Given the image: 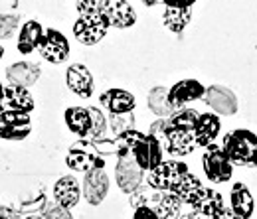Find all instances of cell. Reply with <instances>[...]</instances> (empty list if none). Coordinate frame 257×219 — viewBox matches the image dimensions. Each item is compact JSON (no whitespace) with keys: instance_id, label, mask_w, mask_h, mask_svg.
<instances>
[{"instance_id":"cell-1","label":"cell","mask_w":257,"mask_h":219,"mask_svg":"<svg viewBox=\"0 0 257 219\" xmlns=\"http://www.w3.org/2000/svg\"><path fill=\"white\" fill-rule=\"evenodd\" d=\"M225 154L233 166H257V134L247 128H235L224 136Z\"/></svg>"},{"instance_id":"cell-2","label":"cell","mask_w":257,"mask_h":219,"mask_svg":"<svg viewBox=\"0 0 257 219\" xmlns=\"http://www.w3.org/2000/svg\"><path fill=\"white\" fill-rule=\"evenodd\" d=\"M65 164L75 170V172H91V170H97V168H105V160L99 154V148L95 146L93 140H87V138H81L77 140L67 156H65Z\"/></svg>"},{"instance_id":"cell-3","label":"cell","mask_w":257,"mask_h":219,"mask_svg":"<svg viewBox=\"0 0 257 219\" xmlns=\"http://www.w3.org/2000/svg\"><path fill=\"white\" fill-rule=\"evenodd\" d=\"M188 174V166L180 160H162L157 168L147 174V184L161 191H172L174 186Z\"/></svg>"},{"instance_id":"cell-4","label":"cell","mask_w":257,"mask_h":219,"mask_svg":"<svg viewBox=\"0 0 257 219\" xmlns=\"http://www.w3.org/2000/svg\"><path fill=\"white\" fill-rule=\"evenodd\" d=\"M202 168H204L206 178L214 184L227 182L231 178V172H233V164L229 162L224 146H218L214 142L210 146H206V152L202 156Z\"/></svg>"},{"instance_id":"cell-5","label":"cell","mask_w":257,"mask_h":219,"mask_svg":"<svg viewBox=\"0 0 257 219\" xmlns=\"http://www.w3.org/2000/svg\"><path fill=\"white\" fill-rule=\"evenodd\" d=\"M115 178H117V186L131 195L133 191L141 188L143 178H145V170L139 166V162L135 160L133 154H125V156H119V160H117Z\"/></svg>"},{"instance_id":"cell-6","label":"cell","mask_w":257,"mask_h":219,"mask_svg":"<svg viewBox=\"0 0 257 219\" xmlns=\"http://www.w3.org/2000/svg\"><path fill=\"white\" fill-rule=\"evenodd\" d=\"M107 30H109V24L101 14L81 16L73 24V36L83 46H95L97 42H101L105 38Z\"/></svg>"},{"instance_id":"cell-7","label":"cell","mask_w":257,"mask_h":219,"mask_svg":"<svg viewBox=\"0 0 257 219\" xmlns=\"http://www.w3.org/2000/svg\"><path fill=\"white\" fill-rule=\"evenodd\" d=\"M32 130V121L28 113L2 111L0 113V138L4 140H24Z\"/></svg>"},{"instance_id":"cell-8","label":"cell","mask_w":257,"mask_h":219,"mask_svg":"<svg viewBox=\"0 0 257 219\" xmlns=\"http://www.w3.org/2000/svg\"><path fill=\"white\" fill-rule=\"evenodd\" d=\"M38 52L46 62L62 63L69 56V42H67V38L62 32L50 28V30L44 32V38H42V42L38 46Z\"/></svg>"},{"instance_id":"cell-9","label":"cell","mask_w":257,"mask_h":219,"mask_svg":"<svg viewBox=\"0 0 257 219\" xmlns=\"http://www.w3.org/2000/svg\"><path fill=\"white\" fill-rule=\"evenodd\" d=\"M131 154L135 156V160L139 162V166H141L145 172H151L153 168H157L162 160H164V158H162L164 148H162V144L155 136L143 134L141 140L135 144V148H133Z\"/></svg>"},{"instance_id":"cell-10","label":"cell","mask_w":257,"mask_h":219,"mask_svg":"<svg viewBox=\"0 0 257 219\" xmlns=\"http://www.w3.org/2000/svg\"><path fill=\"white\" fill-rule=\"evenodd\" d=\"M164 148V152H168L170 156H186L190 154L194 148L198 146L196 144V138H194V132L190 130H180V128H174L168 123V128L164 132L161 140H159Z\"/></svg>"},{"instance_id":"cell-11","label":"cell","mask_w":257,"mask_h":219,"mask_svg":"<svg viewBox=\"0 0 257 219\" xmlns=\"http://www.w3.org/2000/svg\"><path fill=\"white\" fill-rule=\"evenodd\" d=\"M101 16L107 20L109 28H119V30L131 28L137 22V14L127 0H105Z\"/></svg>"},{"instance_id":"cell-12","label":"cell","mask_w":257,"mask_h":219,"mask_svg":"<svg viewBox=\"0 0 257 219\" xmlns=\"http://www.w3.org/2000/svg\"><path fill=\"white\" fill-rule=\"evenodd\" d=\"M206 105L216 113V115H235L237 113V97L231 89H227L224 85H210L206 87L204 93Z\"/></svg>"},{"instance_id":"cell-13","label":"cell","mask_w":257,"mask_h":219,"mask_svg":"<svg viewBox=\"0 0 257 219\" xmlns=\"http://www.w3.org/2000/svg\"><path fill=\"white\" fill-rule=\"evenodd\" d=\"M65 83L67 87L81 99H89L93 95V75L83 63H73L65 71Z\"/></svg>"},{"instance_id":"cell-14","label":"cell","mask_w":257,"mask_h":219,"mask_svg":"<svg viewBox=\"0 0 257 219\" xmlns=\"http://www.w3.org/2000/svg\"><path fill=\"white\" fill-rule=\"evenodd\" d=\"M81 189H83V195H85L89 205H99L109 191V176L105 174L103 168L91 170L85 174Z\"/></svg>"},{"instance_id":"cell-15","label":"cell","mask_w":257,"mask_h":219,"mask_svg":"<svg viewBox=\"0 0 257 219\" xmlns=\"http://www.w3.org/2000/svg\"><path fill=\"white\" fill-rule=\"evenodd\" d=\"M204 93H206V87L200 81H196V79H182V81L174 83L168 89V99H170L174 109H180V107H184L190 101L204 99Z\"/></svg>"},{"instance_id":"cell-16","label":"cell","mask_w":257,"mask_h":219,"mask_svg":"<svg viewBox=\"0 0 257 219\" xmlns=\"http://www.w3.org/2000/svg\"><path fill=\"white\" fill-rule=\"evenodd\" d=\"M42 75V69L38 63L32 62H18L12 63L8 69H6V79L10 85H20V87H32L34 83L40 79Z\"/></svg>"},{"instance_id":"cell-17","label":"cell","mask_w":257,"mask_h":219,"mask_svg":"<svg viewBox=\"0 0 257 219\" xmlns=\"http://www.w3.org/2000/svg\"><path fill=\"white\" fill-rule=\"evenodd\" d=\"M99 103L111 115H127V113H133V109L137 105L135 97L128 93V91H125V89H109V91L101 93Z\"/></svg>"},{"instance_id":"cell-18","label":"cell","mask_w":257,"mask_h":219,"mask_svg":"<svg viewBox=\"0 0 257 219\" xmlns=\"http://www.w3.org/2000/svg\"><path fill=\"white\" fill-rule=\"evenodd\" d=\"M81 186L73 176H64L56 182L54 186V199L58 205H62L65 209H71L77 205L79 197H81Z\"/></svg>"},{"instance_id":"cell-19","label":"cell","mask_w":257,"mask_h":219,"mask_svg":"<svg viewBox=\"0 0 257 219\" xmlns=\"http://www.w3.org/2000/svg\"><path fill=\"white\" fill-rule=\"evenodd\" d=\"M229 203H231V211L235 215H239L241 219H249L253 215V209H255V201H253V195L249 188L241 182H235L231 186L229 191Z\"/></svg>"},{"instance_id":"cell-20","label":"cell","mask_w":257,"mask_h":219,"mask_svg":"<svg viewBox=\"0 0 257 219\" xmlns=\"http://www.w3.org/2000/svg\"><path fill=\"white\" fill-rule=\"evenodd\" d=\"M220 117L216 113H202L198 117V123H196V128H194V138H196V144L198 146H210L218 132H220Z\"/></svg>"},{"instance_id":"cell-21","label":"cell","mask_w":257,"mask_h":219,"mask_svg":"<svg viewBox=\"0 0 257 219\" xmlns=\"http://www.w3.org/2000/svg\"><path fill=\"white\" fill-rule=\"evenodd\" d=\"M4 105L10 111H18V113H28L34 111V97L26 87L20 85H8L4 87Z\"/></svg>"},{"instance_id":"cell-22","label":"cell","mask_w":257,"mask_h":219,"mask_svg":"<svg viewBox=\"0 0 257 219\" xmlns=\"http://www.w3.org/2000/svg\"><path fill=\"white\" fill-rule=\"evenodd\" d=\"M224 197H222V193L220 191H216V189L212 188H206L198 193V197L194 199L192 203V209L196 211H200V213H204V215H208V217H214V215H218L222 209H224Z\"/></svg>"},{"instance_id":"cell-23","label":"cell","mask_w":257,"mask_h":219,"mask_svg":"<svg viewBox=\"0 0 257 219\" xmlns=\"http://www.w3.org/2000/svg\"><path fill=\"white\" fill-rule=\"evenodd\" d=\"M65 125L73 134H77L81 138H89V134H91L89 109H85V107H69L65 111Z\"/></svg>"},{"instance_id":"cell-24","label":"cell","mask_w":257,"mask_h":219,"mask_svg":"<svg viewBox=\"0 0 257 219\" xmlns=\"http://www.w3.org/2000/svg\"><path fill=\"white\" fill-rule=\"evenodd\" d=\"M42 38H44V28L40 26V22H36V20L26 22L18 34V52L20 54H32L40 46Z\"/></svg>"},{"instance_id":"cell-25","label":"cell","mask_w":257,"mask_h":219,"mask_svg":"<svg viewBox=\"0 0 257 219\" xmlns=\"http://www.w3.org/2000/svg\"><path fill=\"white\" fill-rule=\"evenodd\" d=\"M149 109L159 117V119H168L176 109L172 107L170 99H168V89L166 87H153L151 93L147 97Z\"/></svg>"},{"instance_id":"cell-26","label":"cell","mask_w":257,"mask_h":219,"mask_svg":"<svg viewBox=\"0 0 257 219\" xmlns=\"http://www.w3.org/2000/svg\"><path fill=\"white\" fill-rule=\"evenodd\" d=\"M192 20V10L190 8H172V6H166L164 14H162V22L164 26L174 34H180L184 30Z\"/></svg>"},{"instance_id":"cell-27","label":"cell","mask_w":257,"mask_h":219,"mask_svg":"<svg viewBox=\"0 0 257 219\" xmlns=\"http://www.w3.org/2000/svg\"><path fill=\"white\" fill-rule=\"evenodd\" d=\"M204 189V184L194 176V174H184L182 176V180L174 186V189H172V193H176L186 205H192L194 199L198 197V193Z\"/></svg>"},{"instance_id":"cell-28","label":"cell","mask_w":257,"mask_h":219,"mask_svg":"<svg viewBox=\"0 0 257 219\" xmlns=\"http://www.w3.org/2000/svg\"><path fill=\"white\" fill-rule=\"evenodd\" d=\"M182 205H184V201L176 195V193H172V191H164L162 193V199L161 203L157 205V213H159V217L161 219H178V215L182 213Z\"/></svg>"},{"instance_id":"cell-29","label":"cell","mask_w":257,"mask_h":219,"mask_svg":"<svg viewBox=\"0 0 257 219\" xmlns=\"http://www.w3.org/2000/svg\"><path fill=\"white\" fill-rule=\"evenodd\" d=\"M198 111L196 109H188V107H180L176 109L170 117H168V123L174 128H180V130H190L194 132L196 128V123H198Z\"/></svg>"},{"instance_id":"cell-30","label":"cell","mask_w":257,"mask_h":219,"mask_svg":"<svg viewBox=\"0 0 257 219\" xmlns=\"http://www.w3.org/2000/svg\"><path fill=\"white\" fill-rule=\"evenodd\" d=\"M87 109H89V115H91V134H89V140H99L105 134L109 121L105 119L103 111H99L97 107H87Z\"/></svg>"},{"instance_id":"cell-31","label":"cell","mask_w":257,"mask_h":219,"mask_svg":"<svg viewBox=\"0 0 257 219\" xmlns=\"http://www.w3.org/2000/svg\"><path fill=\"white\" fill-rule=\"evenodd\" d=\"M18 30V16L16 14H0V40H8Z\"/></svg>"},{"instance_id":"cell-32","label":"cell","mask_w":257,"mask_h":219,"mask_svg":"<svg viewBox=\"0 0 257 219\" xmlns=\"http://www.w3.org/2000/svg\"><path fill=\"white\" fill-rule=\"evenodd\" d=\"M111 130H113V134L115 136H119L121 132H125L128 130L131 126H133V115L127 113V115H111Z\"/></svg>"},{"instance_id":"cell-33","label":"cell","mask_w":257,"mask_h":219,"mask_svg":"<svg viewBox=\"0 0 257 219\" xmlns=\"http://www.w3.org/2000/svg\"><path fill=\"white\" fill-rule=\"evenodd\" d=\"M105 0H77V12L81 16H93L101 14Z\"/></svg>"},{"instance_id":"cell-34","label":"cell","mask_w":257,"mask_h":219,"mask_svg":"<svg viewBox=\"0 0 257 219\" xmlns=\"http://www.w3.org/2000/svg\"><path fill=\"white\" fill-rule=\"evenodd\" d=\"M46 217L48 219H73V215L69 213V209H65V207H62V205H48L46 207Z\"/></svg>"},{"instance_id":"cell-35","label":"cell","mask_w":257,"mask_h":219,"mask_svg":"<svg viewBox=\"0 0 257 219\" xmlns=\"http://www.w3.org/2000/svg\"><path fill=\"white\" fill-rule=\"evenodd\" d=\"M133 219H161V217H159V213H157L153 207L143 205V207H137V209H135Z\"/></svg>"},{"instance_id":"cell-36","label":"cell","mask_w":257,"mask_h":219,"mask_svg":"<svg viewBox=\"0 0 257 219\" xmlns=\"http://www.w3.org/2000/svg\"><path fill=\"white\" fill-rule=\"evenodd\" d=\"M0 219H20V213L10 205H0Z\"/></svg>"},{"instance_id":"cell-37","label":"cell","mask_w":257,"mask_h":219,"mask_svg":"<svg viewBox=\"0 0 257 219\" xmlns=\"http://www.w3.org/2000/svg\"><path fill=\"white\" fill-rule=\"evenodd\" d=\"M162 2L172 8H190L196 0H162Z\"/></svg>"},{"instance_id":"cell-38","label":"cell","mask_w":257,"mask_h":219,"mask_svg":"<svg viewBox=\"0 0 257 219\" xmlns=\"http://www.w3.org/2000/svg\"><path fill=\"white\" fill-rule=\"evenodd\" d=\"M212 219H241V217H239V215H235V213L231 211V207H224L218 215H214Z\"/></svg>"},{"instance_id":"cell-39","label":"cell","mask_w":257,"mask_h":219,"mask_svg":"<svg viewBox=\"0 0 257 219\" xmlns=\"http://www.w3.org/2000/svg\"><path fill=\"white\" fill-rule=\"evenodd\" d=\"M178 219H212V217H208V215H204V213H200V211L192 209L190 213H180Z\"/></svg>"},{"instance_id":"cell-40","label":"cell","mask_w":257,"mask_h":219,"mask_svg":"<svg viewBox=\"0 0 257 219\" xmlns=\"http://www.w3.org/2000/svg\"><path fill=\"white\" fill-rule=\"evenodd\" d=\"M2 111H6V109H4V85L0 83V113Z\"/></svg>"},{"instance_id":"cell-41","label":"cell","mask_w":257,"mask_h":219,"mask_svg":"<svg viewBox=\"0 0 257 219\" xmlns=\"http://www.w3.org/2000/svg\"><path fill=\"white\" fill-rule=\"evenodd\" d=\"M159 2H162V0H143V4H147V6H155Z\"/></svg>"},{"instance_id":"cell-42","label":"cell","mask_w":257,"mask_h":219,"mask_svg":"<svg viewBox=\"0 0 257 219\" xmlns=\"http://www.w3.org/2000/svg\"><path fill=\"white\" fill-rule=\"evenodd\" d=\"M26 219H48V217H46V213H44V215H30V217H26Z\"/></svg>"},{"instance_id":"cell-43","label":"cell","mask_w":257,"mask_h":219,"mask_svg":"<svg viewBox=\"0 0 257 219\" xmlns=\"http://www.w3.org/2000/svg\"><path fill=\"white\" fill-rule=\"evenodd\" d=\"M2 56H4V48L0 46V60H2Z\"/></svg>"}]
</instances>
